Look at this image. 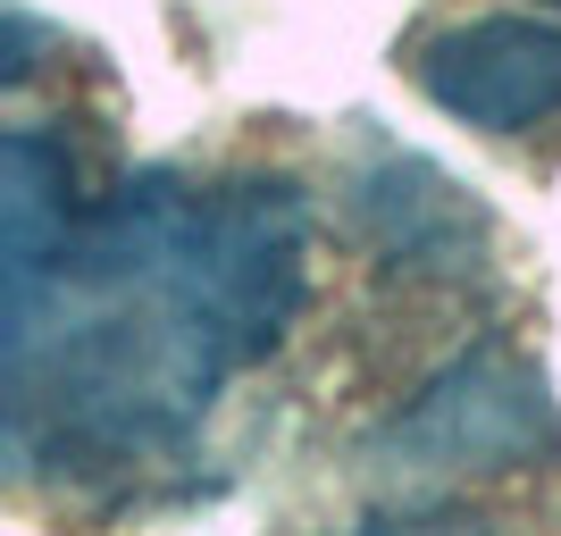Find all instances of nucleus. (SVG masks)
<instances>
[{
    "label": "nucleus",
    "instance_id": "1",
    "mask_svg": "<svg viewBox=\"0 0 561 536\" xmlns=\"http://www.w3.org/2000/svg\"><path fill=\"white\" fill-rule=\"evenodd\" d=\"M310 294V202L285 176H176L76 202L9 260V461H142L202 427Z\"/></svg>",
    "mask_w": 561,
    "mask_h": 536
},
{
    "label": "nucleus",
    "instance_id": "2",
    "mask_svg": "<svg viewBox=\"0 0 561 536\" xmlns=\"http://www.w3.org/2000/svg\"><path fill=\"white\" fill-rule=\"evenodd\" d=\"M377 461L402 478H512L561 461V411L512 352H469L394 411Z\"/></svg>",
    "mask_w": 561,
    "mask_h": 536
},
{
    "label": "nucleus",
    "instance_id": "3",
    "mask_svg": "<svg viewBox=\"0 0 561 536\" xmlns=\"http://www.w3.org/2000/svg\"><path fill=\"white\" fill-rule=\"evenodd\" d=\"M420 93L461 126L486 135H537L561 117V25L553 18H469L427 34L420 59Z\"/></svg>",
    "mask_w": 561,
    "mask_h": 536
},
{
    "label": "nucleus",
    "instance_id": "4",
    "mask_svg": "<svg viewBox=\"0 0 561 536\" xmlns=\"http://www.w3.org/2000/svg\"><path fill=\"white\" fill-rule=\"evenodd\" d=\"M352 218L369 235V252L386 269H469L478 243H486V218L453 185L445 168L427 160H377L360 185H352Z\"/></svg>",
    "mask_w": 561,
    "mask_h": 536
},
{
    "label": "nucleus",
    "instance_id": "5",
    "mask_svg": "<svg viewBox=\"0 0 561 536\" xmlns=\"http://www.w3.org/2000/svg\"><path fill=\"white\" fill-rule=\"evenodd\" d=\"M553 9H561V0H553Z\"/></svg>",
    "mask_w": 561,
    "mask_h": 536
}]
</instances>
